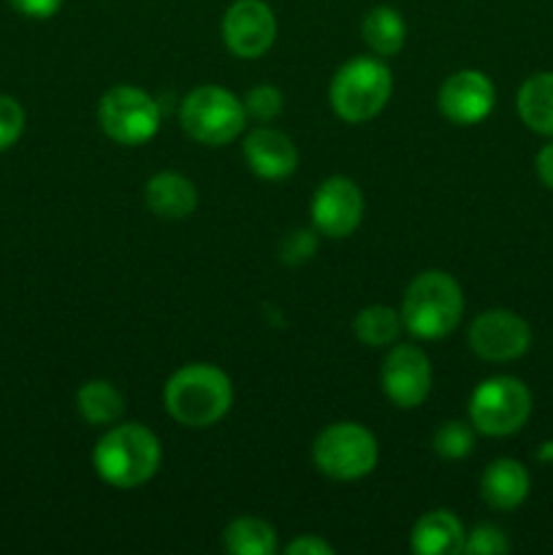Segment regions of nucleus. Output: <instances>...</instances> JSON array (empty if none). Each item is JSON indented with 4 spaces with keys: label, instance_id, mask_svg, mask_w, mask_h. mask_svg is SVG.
Listing matches in <instances>:
<instances>
[{
    "label": "nucleus",
    "instance_id": "obj_27",
    "mask_svg": "<svg viewBox=\"0 0 553 555\" xmlns=\"http://www.w3.org/2000/svg\"><path fill=\"white\" fill-rule=\"evenodd\" d=\"M314 247H318V236H314V231L296 228V231H291L285 238H282L280 260L287 266H298L304 263V260L312 258Z\"/></svg>",
    "mask_w": 553,
    "mask_h": 555
},
{
    "label": "nucleus",
    "instance_id": "obj_11",
    "mask_svg": "<svg viewBox=\"0 0 553 555\" xmlns=\"http://www.w3.org/2000/svg\"><path fill=\"white\" fill-rule=\"evenodd\" d=\"M312 225L329 238H347L363 220V193L352 179L331 177L312 195Z\"/></svg>",
    "mask_w": 553,
    "mask_h": 555
},
{
    "label": "nucleus",
    "instance_id": "obj_21",
    "mask_svg": "<svg viewBox=\"0 0 553 555\" xmlns=\"http://www.w3.org/2000/svg\"><path fill=\"white\" fill-rule=\"evenodd\" d=\"M222 542L233 555H271L276 551V531L266 520L244 515L226 526Z\"/></svg>",
    "mask_w": 553,
    "mask_h": 555
},
{
    "label": "nucleus",
    "instance_id": "obj_6",
    "mask_svg": "<svg viewBox=\"0 0 553 555\" xmlns=\"http://www.w3.org/2000/svg\"><path fill=\"white\" fill-rule=\"evenodd\" d=\"M179 122L184 133L206 146H226L236 139L247 125L242 98L226 87L204 85L190 92L179 108Z\"/></svg>",
    "mask_w": 553,
    "mask_h": 555
},
{
    "label": "nucleus",
    "instance_id": "obj_25",
    "mask_svg": "<svg viewBox=\"0 0 553 555\" xmlns=\"http://www.w3.org/2000/svg\"><path fill=\"white\" fill-rule=\"evenodd\" d=\"M510 542L504 537V531L499 526L480 524L477 529H472L464 540V553L466 555H499L507 553Z\"/></svg>",
    "mask_w": 553,
    "mask_h": 555
},
{
    "label": "nucleus",
    "instance_id": "obj_9",
    "mask_svg": "<svg viewBox=\"0 0 553 555\" xmlns=\"http://www.w3.org/2000/svg\"><path fill=\"white\" fill-rule=\"evenodd\" d=\"M470 347L488 363L518 361L531 347V328L510 309H486L470 325Z\"/></svg>",
    "mask_w": 553,
    "mask_h": 555
},
{
    "label": "nucleus",
    "instance_id": "obj_5",
    "mask_svg": "<svg viewBox=\"0 0 553 555\" xmlns=\"http://www.w3.org/2000/svg\"><path fill=\"white\" fill-rule=\"evenodd\" d=\"M377 455V439L361 423H331L312 444V461L320 475L339 482L372 475Z\"/></svg>",
    "mask_w": 553,
    "mask_h": 555
},
{
    "label": "nucleus",
    "instance_id": "obj_7",
    "mask_svg": "<svg viewBox=\"0 0 553 555\" xmlns=\"http://www.w3.org/2000/svg\"><path fill=\"white\" fill-rule=\"evenodd\" d=\"M531 393L518 377H491L470 399V423L486 437H510L526 426Z\"/></svg>",
    "mask_w": 553,
    "mask_h": 555
},
{
    "label": "nucleus",
    "instance_id": "obj_17",
    "mask_svg": "<svg viewBox=\"0 0 553 555\" xmlns=\"http://www.w3.org/2000/svg\"><path fill=\"white\" fill-rule=\"evenodd\" d=\"M466 531L450 509L426 513L412 529V551L417 555H459L464 553Z\"/></svg>",
    "mask_w": 553,
    "mask_h": 555
},
{
    "label": "nucleus",
    "instance_id": "obj_19",
    "mask_svg": "<svg viewBox=\"0 0 553 555\" xmlns=\"http://www.w3.org/2000/svg\"><path fill=\"white\" fill-rule=\"evenodd\" d=\"M363 41L369 43L377 57H394L401 52L407 41V25L404 16L394 9V5H374L361 22Z\"/></svg>",
    "mask_w": 553,
    "mask_h": 555
},
{
    "label": "nucleus",
    "instance_id": "obj_15",
    "mask_svg": "<svg viewBox=\"0 0 553 555\" xmlns=\"http://www.w3.org/2000/svg\"><path fill=\"white\" fill-rule=\"evenodd\" d=\"M531 477L526 466L515 459H497L486 466L480 477V496L491 509L507 513L520 507L529 496Z\"/></svg>",
    "mask_w": 553,
    "mask_h": 555
},
{
    "label": "nucleus",
    "instance_id": "obj_20",
    "mask_svg": "<svg viewBox=\"0 0 553 555\" xmlns=\"http://www.w3.org/2000/svg\"><path fill=\"white\" fill-rule=\"evenodd\" d=\"M76 410L90 426H112L123 417L125 396L108 379H90L76 393Z\"/></svg>",
    "mask_w": 553,
    "mask_h": 555
},
{
    "label": "nucleus",
    "instance_id": "obj_22",
    "mask_svg": "<svg viewBox=\"0 0 553 555\" xmlns=\"http://www.w3.org/2000/svg\"><path fill=\"white\" fill-rule=\"evenodd\" d=\"M401 328V314L390 307H366L356 314V323H352V331H356L358 341L369 347H388L399 339Z\"/></svg>",
    "mask_w": 553,
    "mask_h": 555
},
{
    "label": "nucleus",
    "instance_id": "obj_16",
    "mask_svg": "<svg viewBox=\"0 0 553 555\" xmlns=\"http://www.w3.org/2000/svg\"><path fill=\"white\" fill-rule=\"evenodd\" d=\"M146 209L163 220H184L198 206V193L188 177L173 171H160L144 188Z\"/></svg>",
    "mask_w": 553,
    "mask_h": 555
},
{
    "label": "nucleus",
    "instance_id": "obj_24",
    "mask_svg": "<svg viewBox=\"0 0 553 555\" xmlns=\"http://www.w3.org/2000/svg\"><path fill=\"white\" fill-rule=\"evenodd\" d=\"M244 112H247V119H255V122H271L274 117H280L282 106V92L271 85H260L253 87L247 95L242 98Z\"/></svg>",
    "mask_w": 553,
    "mask_h": 555
},
{
    "label": "nucleus",
    "instance_id": "obj_10",
    "mask_svg": "<svg viewBox=\"0 0 553 555\" xmlns=\"http://www.w3.org/2000/svg\"><path fill=\"white\" fill-rule=\"evenodd\" d=\"M222 41L242 60L263 57L276 41V16L263 0H236L222 16Z\"/></svg>",
    "mask_w": 553,
    "mask_h": 555
},
{
    "label": "nucleus",
    "instance_id": "obj_8",
    "mask_svg": "<svg viewBox=\"0 0 553 555\" xmlns=\"http://www.w3.org/2000/svg\"><path fill=\"white\" fill-rule=\"evenodd\" d=\"M160 106L139 87H112L98 103V122L112 141L125 146L146 144L160 128Z\"/></svg>",
    "mask_w": 553,
    "mask_h": 555
},
{
    "label": "nucleus",
    "instance_id": "obj_23",
    "mask_svg": "<svg viewBox=\"0 0 553 555\" xmlns=\"http://www.w3.org/2000/svg\"><path fill=\"white\" fill-rule=\"evenodd\" d=\"M475 450V426L464 421H445L434 431V453L445 461H461Z\"/></svg>",
    "mask_w": 553,
    "mask_h": 555
},
{
    "label": "nucleus",
    "instance_id": "obj_30",
    "mask_svg": "<svg viewBox=\"0 0 553 555\" xmlns=\"http://www.w3.org/2000/svg\"><path fill=\"white\" fill-rule=\"evenodd\" d=\"M537 177L542 179L548 190H553V144H545L540 152H537Z\"/></svg>",
    "mask_w": 553,
    "mask_h": 555
},
{
    "label": "nucleus",
    "instance_id": "obj_3",
    "mask_svg": "<svg viewBox=\"0 0 553 555\" xmlns=\"http://www.w3.org/2000/svg\"><path fill=\"white\" fill-rule=\"evenodd\" d=\"M399 314L412 336L439 341L459 325L464 314V293L448 271H423L407 285Z\"/></svg>",
    "mask_w": 553,
    "mask_h": 555
},
{
    "label": "nucleus",
    "instance_id": "obj_1",
    "mask_svg": "<svg viewBox=\"0 0 553 555\" xmlns=\"http://www.w3.org/2000/svg\"><path fill=\"white\" fill-rule=\"evenodd\" d=\"M166 412L188 428H209L228 415L233 404V385L222 369L211 363H190L163 388Z\"/></svg>",
    "mask_w": 553,
    "mask_h": 555
},
{
    "label": "nucleus",
    "instance_id": "obj_14",
    "mask_svg": "<svg viewBox=\"0 0 553 555\" xmlns=\"http://www.w3.org/2000/svg\"><path fill=\"white\" fill-rule=\"evenodd\" d=\"M244 160L260 179H287L298 168V150L276 128H255L244 139Z\"/></svg>",
    "mask_w": 553,
    "mask_h": 555
},
{
    "label": "nucleus",
    "instance_id": "obj_18",
    "mask_svg": "<svg viewBox=\"0 0 553 555\" xmlns=\"http://www.w3.org/2000/svg\"><path fill=\"white\" fill-rule=\"evenodd\" d=\"M518 117L529 130L553 135V70L529 76L518 90Z\"/></svg>",
    "mask_w": 553,
    "mask_h": 555
},
{
    "label": "nucleus",
    "instance_id": "obj_4",
    "mask_svg": "<svg viewBox=\"0 0 553 555\" xmlns=\"http://www.w3.org/2000/svg\"><path fill=\"white\" fill-rule=\"evenodd\" d=\"M394 76L377 57H352L334 74L329 87L331 108L345 122H369L390 101Z\"/></svg>",
    "mask_w": 553,
    "mask_h": 555
},
{
    "label": "nucleus",
    "instance_id": "obj_29",
    "mask_svg": "<svg viewBox=\"0 0 553 555\" xmlns=\"http://www.w3.org/2000/svg\"><path fill=\"white\" fill-rule=\"evenodd\" d=\"M287 555H334V547L314 534H304L285 547Z\"/></svg>",
    "mask_w": 553,
    "mask_h": 555
},
{
    "label": "nucleus",
    "instance_id": "obj_12",
    "mask_svg": "<svg viewBox=\"0 0 553 555\" xmlns=\"http://www.w3.org/2000/svg\"><path fill=\"white\" fill-rule=\"evenodd\" d=\"M385 396L401 410H415L432 393V363L415 345H396L380 369Z\"/></svg>",
    "mask_w": 553,
    "mask_h": 555
},
{
    "label": "nucleus",
    "instance_id": "obj_28",
    "mask_svg": "<svg viewBox=\"0 0 553 555\" xmlns=\"http://www.w3.org/2000/svg\"><path fill=\"white\" fill-rule=\"evenodd\" d=\"M22 16H30V20H49L60 11L63 0H9Z\"/></svg>",
    "mask_w": 553,
    "mask_h": 555
},
{
    "label": "nucleus",
    "instance_id": "obj_31",
    "mask_svg": "<svg viewBox=\"0 0 553 555\" xmlns=\"http://www.w3.org/2000/svg\"><path fill=\"white\" fill-rule=\"evenodd\" d=\"M537 461H553V439L551 442H542L537 450Z\"/></svg>",
    "mask_w": 553,
    "mask_h": 555
},
{
    "label": "nucleus",
    "instance_id": "obj_2",
    "mask_svg": "<svg viewBox=\"0 0 553 555\" xmlns=\"http://www.w3.org/2000/svg\"><path fill=\"white\" fill-rule=\"evenodd\" d=\"M92 466L103 482L130 491L155 477L160 466V442L141 423L114 426L98 439Z\"/></svg>",
    "mask_w": 553,
    "mask_h": 555
},
{
    "label": "nucleus",
    "instance_id": "obj_13",
    "mask_svg": "<svg viewBox=\"0 0 553 555\" xmlns=\"http://www.w3.org/2000/svg\"><path fill=\"white\" fill-rule=\"evenodd\" d=\"M437 103L442 117L453 125H477L493 112L497 90L483 70L466 68L442 81Z\"/></svg>",
    "mask_w": 553,
    "mask_h": 555
},
{
    "label": "nucleus",
    "instance_id": "obj_26",
    "mask_svg": "<svg viewBox=\"0 0 553 555\" xmlns=\"http://www.w3.org/2000/svg\"><path fill=\"white\" fill-rule=\"evenodd\" d=\"M25 133V108L11 95H0V152L11 150Z\"/></svg>",
    "mask_w": 553,
    "mask_h": 555
}]
</instances>
